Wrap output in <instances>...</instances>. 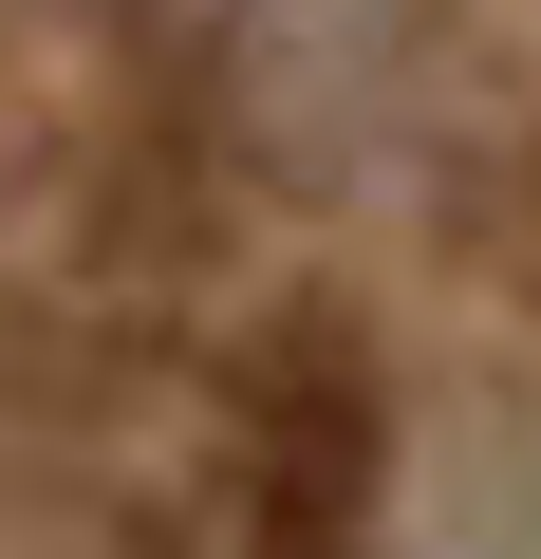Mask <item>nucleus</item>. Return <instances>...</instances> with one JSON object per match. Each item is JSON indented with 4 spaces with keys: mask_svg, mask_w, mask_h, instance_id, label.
<instances>
[{
    "mask_svg": "<svg viewBox=\"0 0 541 559\" xmlns=\"http://www.w3.org/2000/svg\"><path fill=\"white\" fill-rule=\"evenodd\" d=\"M187 559H392V411H374L355 318H281L243 355Z\"/></svg>",
    "mask_w": 541,
    "mask_h": 559,
    "instance_id": "1",
    "label": "nucleus"
}]
</instances>
